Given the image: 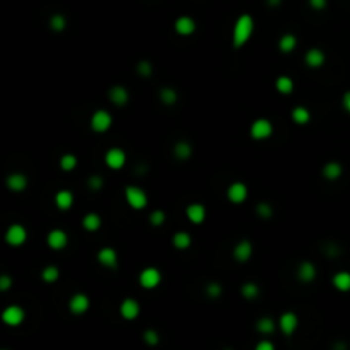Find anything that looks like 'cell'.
<instances>
[{"label":"cell","mask_w":350,"mask_h":350,"mask_svg":"<svg viewBox=\"0 0 350 350\" xmlns=\"http://www.w3.org/2000/svg\"><path fill=\"white\" fill-rule=\"evenodd\" d=\"M105 161L111 169H120V168L125 166V163H126V154L123 152L121 149L113 147V149H110V151L106 152Z\"/></svg>","instance_id":"ba28073f"},{"label":"cell","mask_w":350,"mask_h":350,"mask_svg":"<svg viewBox=\"0 0 350 350\" xmlns=\"http://www.w3.org/2000/svg\"><path fill=\"white\" fill-rule=\"evenodd\" d=\"M82 226L86 228V231H91V233L92 231H98L99 228H101V217L94 212L87 214L86 217L82 219Z\"/></svg>","instance_id":"d4e9b609"},{"label":"cell","mask_w":350,"mask_h":350,"mask_svg":"<svg viewBox=\"0 0 350 350\" xmlns=\"http://www.w3.org/2000/svg\"><path fill=\"white\" fill-rule=\"evenodd\" d=\"M50 26H52L53 31H61V29H65V26H67V21H65L63 15L55 14L52 19H50Z\"/></svg>","instance_id":"d590c367"},{"label":"cell","mask_w":350,"mask_h":350,"mask_svg":"<svg viewBox=\"0 0 350 350\" xmlns=\"http://www.w3.org/2000/svg\"><path fill=\"white\" fill-rule=\"evenodd\" d=\"M149 221H151V224H154V226H161L164 221H166V215H164V212H161V210H156V212L151 214Z\"/></svg>","instance_id":"f35d334b"},{"label":"cell","mask_w":350,"mask_h":350,"mask_svg":"<svg viewBox=\"0 0 350 350\" xmlns=\"http://www.w3.org/2000/svg\"><path fill=\"white\" fill-rule=\"evenodd\" d=\"M98 261L106 268H115L118 265V255L113 248H103L98 253Z\"/></svg>","instance_id":"5bb4252c"},{"label":"cell","mask_w":350,"mask_h":350,"mask_svg":"<svg viewBox=\"0 0 350 350\" xmlns=\"http://www.w3.org/2000/svg\"><path fill=\"white\" fill-rule=\"evenodd\" d=\"M333 286L342 292L350 291V274L349 272H338V274L333 277Z\"/></svg>","instance_id":"603a6c76"},{"label":"cell","mask_w":350,"mask_h":350,"mask_svg":"<svg viewBox=\"0 0 350 350\" xmlns=\"http://www.w3.org/2000/svg\"><path fill=\"white\" fill-rule=\"evenodd\" d=\"M228 198L233 203H243L248 198V188L243 183H233L228 188Z\"/></svg>","instance_id":"30bf717a"},{"label":"cell","mask_w":350,"mask_h":350,"mask_svg":"<svg viewBox=\"0 0 350 350\" xmlns=\"http://www.w3.org/2000/svg\"><path fill=\"white\" fill-rule=\"evenodd\" d=\"M342 175V166L338 163H328L323 168V176L326 179H337Z\"/></svg>","instance_id":"484cf974"},{"label":"cell","mask_w":350,"mask_h":350,"mask_svg":"<svg viewBox=\"0 0 350 350\" xmlns=\"http://www.w3.org/2000/svg\"><path fill=\"white\" fill-rule=\"evenodd\" d=\"M241 294H243V297H246V299H256L260 294V289L255 282H248L241 287Z\"/></svg>","instance_id":"4dcf8cb0"},{"label":"cell","mask_w":350,"mask_h":350,"mask_svg":"<svg viewBox=\"0 0 350 350\" xmlns=\"http://www.w3.org/2000/svg\"><path fill=\"white\" fill-rule=\"evenodd\" d=\"M24 311L19 306H9L5 311L2 313V321L9 326H19L22 321H24Z\"/></svg>","instance_id":"52a82bcc"},{"label":"cell","mask_w":350,"mask_h":350,"mask_svg":"<svg viewBox=\"0 0 350 350\" xmlns=\"http://www.w3.org/2000/svg\"><path fill=\"white\" fill-rule=\"evenodd\" d=\"M137 70H138V74H140L142 77H149L152 74V65L149 63V61H140L138 63V67H137Z\"/></svg>","instance_id":"ab89813d"},{"label":"cell","mask_w":350,"mask_h":350,"mask_svg":"<svg viewBox=\"0 0 350 350\" xmlns=\"http://www.w3.org/2000/svg\"><path fill=\"white\" fill-rule=\"evenodd\" d=\"M253 29H255V22H253V17L248 14H243L234 24V31H233V45L236 48H241L243 45H246V41L251 38Z\"/></svg>","instance_id":"6da1fadb"},{"label":"cell","mask_w":350,"mask_h":350,"mask_svg":"<svg viewBox=\"0 0 350 350\" xmlns=\"http://www.w3.org/2000/svg\"><path fill=\"white\" fill-rule=\"evenodd\" d=\"M138 280H140V286L144 287V289H154V287H157L161 282V272L154 267L144 268V270L140 272Z\"/></svg>","instance_id":"8992f818"},{"label":"cell","mask_w":350,"mask_h":350,"mask_svg":"<svg viewBox=\"0 0 350 350\" xmlns=\"http://www.w3.org/2000/svg\"><path fill=\"white\" fill-rule=\"evenodd\" d=\"M28 239V231L21 224H12L5 233V241L10 246H22Z\"/></svg>","instance_id":"3957f363"},{"label":"cell","mask_w":350,"mask_h":350,"mask_svg":"<svg viewBox=\"0 0 350 350\" xmlns=\"http://www.w3.org/2000/svg\"><path fill=\"white\" fill-rule=\"evenodd\" d=\"M128 91L125 89L123 86H115L110 89V99L115 103L117 106H123L128 103Z\"/></svg>","instance_id":"d6986e66"},{"label":"cell","mask_w":350,"mask_h":350,"mask_svg":"<svg viewBox=\"0 0 350 350\" xmlns=\"http://www.w3.org/2000/svg\"><path fill=\"white\" fill-rule=\"evenodd\" d=\"M306 63L313 68H318L325 63V53L321 52L320 48H311L309 52L306 53Z\"/></svg>","instance_id":"44dd1931"},{"label":"cell","mask_w":350,"mask_h":350,"mask_svg":"<svg viewBox=\"0 0 350 350\" xmlns=\"http://www.w3.org/2000/svg\"><path fill=\"white\" fill-rule=\"evenodd\" d=\"M175 29L178 31V34H181V36H190V34L195 33V29H197V24H195V21L191 17H188V15H183V17L176 19Z\"/></svg>","instance_id":"9a60e30c"},{"label":"cell","mask_w":350,"mask_h":350,"mask_svg":"<svg viewBox=\"0 0 350 350\" xmlns=\"http://www.w3.org/2000/svg\"><path fill=\"white\" fill-rule=\"evenodd\" d=\"M191 145L188 144V142H178V144L175 145V154L176 157H179V159H188V157L191 156Z\"/></svg>","instance_id":"f546056e"},{"label":"cell","mask_w":350,"mask_h":350,"mask_svg":"<svg viewBox=\"0 0 350 350\" xmlns=\"http://www.w3.org/2000/svg\"><path fill=\"white\" fill-rule=\"evenodd\" d=\"M275 87L277 91L280 92V94H291L292 91H294V82H292L291 77H279V79L275 80Z\"/></svg>","instance_id":"cb8c5ba5"},{"label":"cell","mask_w":350,"mask_h":350,"mask_svg":"<svg viewBox=\"0 0 350 350\" xmlns=\"http://www.w3.org/2000/svg\"><path fill=\"white\" fill-rule=\"evenodd\" d=\"M205 207L202 205V203H191V205H188L186 209V215L188 219H190L193 224H202L203 221H205Z\"/></svg>","instance_id":"2e32d148"},{"label":"cell","mask_w":350,"mask_h":350,"mask_svg":"<svg viewBox=\"0 0 350 350\" xmlns=\"http://www.w3.org/2000/svg\"><path fill=\"white\" fill-rule=\"evenodd\" d=\"M89 186L92 190H99V188L103 186V178H99V176H92L89 179Z\"/></svg>","instance_id":"7bdbcfd3"},{"label":"cell","mask_w":350,"mask_h":350,"mask_svg":"<svg viewBox=\"0 0 350 350\" xmlns=\"http://www.w3.org/2000/svg\"><path fill=\"white\" fill-rule=\"evenodd\" d=\"M55 205L58 207L60 210H68L72 205H74V195L68 190H61L55 195Z\"/></svg>","instance_id":"ffe728a7"},{"label":"cell","mask_w":350,"mask_h":350,"mask_svg":"<svg viewBox=\"0 0 350 350\" xmlns=\"http://www.w3.org/2000/svg\"><path fill=\"white\" fill-rule=\"evenodd\" d=\"M144 338L149 345H156L157 342H159V337H157V333L154 332V330H147V332L144 333Z\"/></svg>","instance_id":"60d3db41"},{"label":"cell","mask_w":350,"mask_h":350,"mask_svg":"<svg viewBox=\"0 0 350 350\" xmlns=\"http://www.w3.org/2000/svg\"><path fill=\"white\" fill-rule=\"evenodd\" d=\"M60 166L63 171H72V169L77 166V157L74 156V154H65L60 161Z\"/></svg>","instance_id":"e575fe53"},{"label":"cell","mask_w":350,"mask_h":350,"mask_svg":"<svg viewBox=\"0 0 350 350\" xmlns=\"http://www.w3.org/2000/svg\"><path fill=\"white\" fill-rule=\"evenodd\" d=\"M342 105H344L345 110H347L349 113H350V91H349V92H345V94H344V99H342Z\"/></svg>","instance_id":"bcb514c9"},{"label":"cell","mask_w":350,"mask_h":350,"mask_svg":"<svg viewBox=\"0 0 350 350\" xmlns=\"http://www.w3.org/2000/svg\"><path fill=\"white\" fill-rule=\"evenodd\" d=\"M268 3H270V5H279L280 0H268Z\"/></svg>","instance_id":"7dc6e473"},{"label":"cell","mask_w":350,"mask_h":350,"mask_svg":"<svg viewBox=\"0 0 350 350\" xmlns=\"http://www.w3.org/2000/svg\"><path fill=\"white\" fill-rule=\"evenodd\" d=\"M7 186L12 191H22L28 186V178H26L22 173H14L7 178Z\"/></svg>","instance_id":"ac0fdd59"},{"label":"cell","mask_w":350,"mask_h":350,"mask_svg":"<svg viewBox=\"0 0 350 350\" xmlns=\"http://www.w3.org/2000/svg\"><path fill=\"white\" fill-rule=\"evenodd\" d=\"M46 243L52 249H63L68 243V236L65 231L61 229H53L50 231L48 237H46Z\"/></svg>","instance_id":"9c48e42d"},{"label":"cell","mask_w":350,"mask_h":350,"mask_svg":"<svg viewBox=\"0 0 350 350\" xmlns=\"http://www.w3.org/2000/svg\"><path fill=\"white\" fill-rule=\"evenodd\" d=\"M120 313L125 320H135L138 314H140V304H138L135 299H125L120 306Z\"/></svg>","instance_id":"4fadbf2b"},{"label":"cell","mask_w":350,"mask_h":350,"mask_svg":"<svg viewBox=\"0 0 350 350\" xmlns=\"http://www.w3.org/2000/svg\"><path fill=\"white\" fill-rule=\"evenodd\" d=\"M256 328H258L260 333L268 335V333H272L275 330V323H274V320H270V318H261V320L258 321V325H256Z\"/></svg>","instance_id":"836d02e7"},{"label":"cell","mask_w":350,"mask_h":350,"mask_svg":"<svg viewBox=\"0 0 350 350\" xmlns=\"http://www.w3.org/2000/svg\"><path fill=\"white\" fill-rule=\"evenodd\" d=\"M309 3H311V7L316 10H321L326 7V0H309Z\"/></svg>","instance_id":"ee69618b"},{"label":"cell","mask_w":350,"mask_h":350,"mask_svg":"<svg viewBox=\"0 0 350 350\" xmlns=\"http://www.w3.org/2000/svg\"><path fill=\"white\" fill-rule=\"evenodd\" d=\"M297 275H299V279H301L302 282H311V280L316 277V268H314L313 263L304 261V263H301V267H299Z\"/></svg>","instance_id":"7402d4cb"},{"label":"cell","mask_w":350,"mask_h":350,"mask_svg":"<svg viewBox=\"0 0 350 350\" xmlns=\"http://www.w3.org/2000/svg\"><path fill=\"white\" fill-rule=\"evenodd\" d=\"M221 294H222V287L219 286L217 282H210L209 286H207V295H209V297L217 299Z\"/></svg>","instance_id":"8d00e7d4"},{"label":"cell","mask_w":350,"mask_h":350,"mask_svg":"<svg viewBox=\"0 0 350 350\" xmlns=\"http://www.w3.org/2000/svg\"><path fill=\"white\" fill-rule=\"evenodd\" d=\"M292 120H294L297 125H306L307 121L311 120V113L302 106H297L294 111H292Z\"/></svg>","instance_id":"4316f807"},{"label":"cell","mask_w":350,"mask_h":350,"mask_svg":"<svg viewBox=\"0 0 350 350\" xmlns=\"http://www.w3.org/2000/svg\"><path fill=\"white\" fill-rule=\"evenodd\" d=\"M256 349L258 350H274V344H272V342H260V344L256 345Z\"/></svg>","instance_id":"f6af8a7d"},{"label":"cell","mask_w":350,"mask_h":350,"mask_svg":"<svg viewBox=\"0 0 350 350\" xmlns=\"http://www.w3.org/2000/svg\"><path fill=\"white\" fill-rule=\"evenodd\" d=\"M125 198L128 202V205L135 210H140L147 205V195H145L144 190L137 186H126L125 190Z\"/></svg>","instance_id":"7a4b0ae2"},{"label":"cell","mask_w":350,"mask_h":350,"mask_svg":"<svg viewBox=\"0 0 350 350\" xmlns=\"http://www.w3.org/2000/svg\"><path fill=\"white\" fill-rule=\"evenodd\" d=\"M161 99H163L164 105H175L176 99H178V94H176L175 89H171V87H164V89H161Z\"/></svg>","instance_id":"d6a6232c"},{"label":"cell","mask_w":350,"mask_h":350,"mask_svg":"<svg viewBox=\"0 0 350 350\" xmlns=\"http://www.w3.org/2000/svg\"><path fill=\"white\" fill-rule=\"evenodd\" d=\"M272 132H274V125L268 120H265V118L256 120L251 125V130H249V133H251V137L255 138V140H265V138L272 135Z\"/></svg>","instance_id":"277c9868"},{"label":"cell","mask_w":350,"mask_h":350,"mask_svg":"<svg viewBox=\"0 0 350 350\" xmlns=\"http://www.w3.org/2000/svg\"><path fill=\"white\" fill-rule=\"evenodd\" d=\"M253 255V246L249 241H241L234 248V258L237 261H248Z\"/></svg>","instance_id":"e0dca14e"},{"label":"cell","mask_w":350,"mask_h":350,"mask_svg":"<svg viewBox=\"0 0 350 350\" xmlns=\"http://www.w3.org/2000/svg\"><path fill=\"white\" fill-rule=\"evenodd\" d=\"M295 45H297V40H295L294 34H284V36L280 38V41H279V48L282 50V52H286V53L292 52V50L295 48Z\"/></svg>","instance_id":"83f0119b"},{"label":"cell","mask_w":350,"mask_h":350,"mask_svg":"<svg viewBox=\"0 0 350 350\" xmlns=\"http://www.w3.org/2000/svg\"><path fill=\"white\" fill-rule=\"evenodd\" d=\"M173 244L178 249H186L191 244V236L188 233H176L173 236Z\"/></svg>","instance_id":"f1b7e54d"},{"label":"cell","mask_w":350,"mask_h":350,"mask_svg":"<svg viewBox=\"0 0 350 350\" xmlns=\"http://www.w3.org/2000/svg\"><path fill=\"white\" fill-rule=\"evenodd\" d=\"M111 123H113V120H111V115L105 110H99V111H96V113L92 115L91 128L94 130V132H98V133H103V132H106V130L110 128Z\"/></svg>","instance_id":"5b68a950"},{"label":"cell","mask_w":350,"mask_h":350,"mask_svg":"<svg viewBox=\"0 0 350 350\" xmlns=\"http://www.w3.org/2000/svg\"><path fill=\"white\" fill-rule=\"evenodd\" d=\"M12 286V279L9 275H2L0 277V291H7Z\"/></svg>","instance_id":"b9f144b4"},{"label":"cell","mask_w":350,"mask_h":350,"mask_svg":"<svg viewBox=\"0 0 350 350\" xmlns=\"http://www.w3.org/2000/svg\"><path fill=\"white\" fill-rule=\"evenodd\" d=\"M256 212H258L260 217L268 219V217H272V214H274V210H272V207L268 205V203H260V205L256 207Z\"/></svg>","instance_id":"74e56055"},{"label":"cell","mask_w":350,"mask_h":350,"mask_svg":"<svg viewBox=\"0 0 350 350\" xmlns=\"http://www.w3.org/2000/svg\"><path fill=\"white\" fill-rule=\"evenodd\" d=\"M89 297L86 294H75L72 295L70 302H68V309L74 314H84L87 309H89Z\"/></svg>","instance_id":"8fae6325"},{"label":"cell","mask_w":350,"mask_h":350,"mask_svg":"<svg viewBox=\"0 0 350 350\" xmlns=\"http://www.w3.org/2000/svg\"><path fill=\"white\" fill-rule=\"evenodd\" d=\"M58 275H60L58 268L53 267V265H50V267L43 268V272H41V279H43L45 282H48V284L55 282V280L58 279Z\"/></svg>","instance_id":"1f68e13d"},{"label":"cell","mask_w":350,"mask_h":350,"mask_svg":"<svg viewBox=\"0 0 350 350\" xmlns=\"http://www.w3.org/2000/svg\"><path fill=\"white\" fill-rule=\"evenodd\" d=\"M297 325H299V320L294 313H284L279 320V326L284 335H292V333L295 332V328H297Z\"/></svg>","instance_id":"7c38bea8"}]
</instances>
